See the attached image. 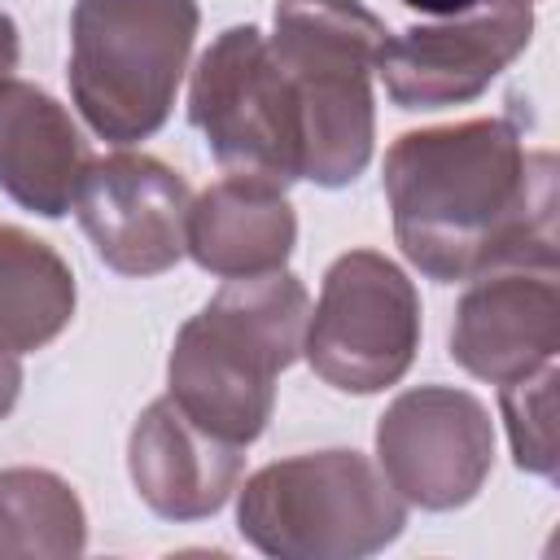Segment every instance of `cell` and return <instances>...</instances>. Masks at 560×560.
Instances as JSON below:
<instances>
[{"label": "cell", "mask_w": 560, "mask_h": 560, "mask_svg": "<svg viewBox=\"0 0 560 560\" xmlns=\"http://www.w3.org/2000/svg\"><path fill=\"white\" fill-rule=\"evenodd\" d=\"M534 35V0H486L459 18L389 31L381 79L398 109L464 105L490 88Z\"/></svg>", "instance_id": "cell-9"}, {"label": "cell", "mask_w": 560, "mask_h": 560, "mask_svg": "<svg viewBox=\"0 0 560 560\" xmlns=\"http://www.w3.org/2000/svg\"><path fill=\"white\" fill-rule=\"evenodd\" d=\"M394 236L438 284L508 267L556 271V158L512 118L407 131L385 153Z\"/></svg>", "instance_id": "cell-1"}, {"label": "cell", "mask_w": 560, "mask_h": 560, "mask_svg": "<svg viewBox=\"0 0 560 560\" xmlns=\"http://www.w3.org/2000/svg\"><path fill=\"white\" fill-rule=\"evenodd\" d=\"M398 4H407L416 13H433V18H459V13H468L486 0H398Z\"/></svg>", "instance_id": "cell-19"}, {"label": "cell", "mask_w": 560, "mask_h": 560, "mask_svg": "<svg viewBox=\"0 0 560 560\" xmlns=\"http://www.w3.org/2000/svg\"><path fill=\"white\" fill-rule=\"evenodd\" d=\"M560 350V293L556 271L508 267L477 276L451 319V359L490 381L508 385Z\"/></svg>", "instance_id": "cell-11"}, {"label": "cell", "mask_w": 560, "mask_h": 560, "mask_svg": "<svg viewBox=\"0 0 560 560\" xmlns=\"http://www.w3.org/2000/svg\"><path fill=\"white\" fill-rule=\"evenodd\" d=\"M376 459L402 503L424 512L464 508L494 464L490 411L468 389H407L376 424Z\"/></svg>", "instance_id": "cell-8"}, {"label": "cell", "mask_w": 560, "mask_h": 560, "mask_svg": "<svg viewBox=\"0 0 560 560\" xmlns=\"http://www.w3.org/2000/svg\"><path fill=\"white\" fill-rule=\"evenodd\" d=\"M13 66H18V26H13V18L0 9V79H9Z\"/></svg>", "instance_id": "cell-20"}, {"label": "cell", "mask_w": 560, "mask_h": 560, "mask_svg": "<svg viewBox=\"0 0 560 560\" xmlns=\"http://www.w3.org/2000/svg\"><path fill=\"white\" fill-rule=\"evenodd\" d=\"M88 516L70 481L48 468L0 472V556H79Z\"/></svg>", "instance_id": "cell-16"}, {"label": "cell", "mask_w": 560, "mask_h": 560, "mask_svg": "<svg viewBox=\"0 0 560 560\" xmlns=\"http://www.w3.org/2000/svg\"><path fill=\"white\" fill-rule=\"evenodd\" d=\"M389 31L363 0H276L267 39L302 105V179L354 184L372 158V74Z\"/></svg>", "instance_id": "cell-3"}, {"label": "cell", "mask_w": 560, "mask_h": 560, "mask_svg": "<svg viewBox=\"0 0 560 560\" xmlns=\"http://www.w3.org/2000/svg\"><path fill=\"white\" fill-rule=\"evenodd\" d=\"M197 0H79L70 13V96L109 144L149 140L179 92Z\"/></svg>", "instance_id": "cell-4"}, {"label": "cell", "mask_w": 560, "mask_h": 560, "mask_svg": "<svg viewBox=\"0 0 560 560\" xmlns=\"http://www.w3.org/2000/svg\"><path fill=\"white\" fill-rule=\"evenodd\" d=\"M298 219L284 188L249 175H223L197 201H188L184 254L210 276H267L293 254Z\"/></svg>", "instance_id": "cell-14"}, {"label": "cell", "mask_w": 560, "mask_h": 560, "mask_svg": "<svg viewBox=\"0 0 560 560\" xmlns=\"http://www.w3.org/2000/svg\"><path fill=\"white\" fill-rule=\"evenodd\" d=\"M188 122L228 175L289 188L302 179V105L258 26H228L197 61Z\"/></svg>", "instance_id": "cell-6"}, {"label": "cell", "mask_w": 560, "mask_h": 560, "mask_svg": "<svg viewBox=\"0 0 560 560\" xmlns=\"http://www.w3.org/2000/svg\"><path fill=\"white\" fill-rule=\"evenodd\" d=\"M188 184L149 153L92 158L79 188L74 214L92 254L118 276H162L184 258Z\"/></svg>", "instance_id": "cell-10"}, {"label": "cell", "mask_w": 560, "mask_h": 560, "mask_svg": "<svg viewBox=\"0 0 560 560\" xmlns=\"http://www.w3.org/2000/svg\"><path fill=\"white\" fill-rule=\"evenodd\" d=\"M88 162V140L44 88L0 79V188L22 210L61 219Z\"/></svg>", "instance_id": "cell-13"}, {"label": "cell", "mask_w": 560, "mask_h": 560, "mask_svg": "<svg viewBox=\"0 0 560 560\" xmlns=\"http://www.w3.org/2000/svg\"><path fill=\"white\" fill-rule=\"evenodd\" d=\"M420 346L416 284L376 249H350L324 271L302 354L341 394H376L411 368Z\"/></svg>", "instance_id": "cell-7"}, {"label": "cell", "mask_w": 560, "mask_h": 560, "mask_svg": "<svg viewBox=\"0 0 560 560\" xmlns=\"http://www.w3.org/2000/svg\"><path fill=\"white\" fill-rule=\"evenodd\" d=\"M70 315L74 276L66 258L48 241L0 223V346L13 354L39 350L61 337Z\"/></svg>", "instance_id": "cell-15"}, {"label": "cell", "mask_w": 560, "mask_h": 560, "mask_svg": "<svg viewBox=\"0 0 560 560\" xmlns=\"http://www.w3.org/2000/svg\"><path fill=\"white\" fill-rule=\"evenodd\" d=\"M18 389H22V363H18V354H13V350H4V346H0V420L13 411Z\"/></svg>", "instance_id": "cell-18"}, {"label": "cell", "mask_w": 560, "mask_h": 560, "mask_svg": "<svg viewBox=\"0 0 560 560\" xmlns=\"http://www.w3.org/2000/svg\"><path fill=\"white\" fill-rule=\"evenodd\" d=\"M127 468L136 494L162 521H201L219 512L236 490L245 468V446L206 433L166 394L140 411L127 442Z\"/></svg>", "instance_id": "cell-12"}, {"label": "cell", "mask_w": 560, "mask_h": 560, "mask_svg": "<svg viewBox=\"0 0 560 560\" xmlns=\"http://www.w3.org/2000/svg\"><path fill=\"white\" fill-rule=\"evenodd\" d=\"M407 503L359 451H311L258 468L236 499V529L280 560H359L389 547Z\"/></svg>", "instance_id": "cell-5"}, {"label": "cell", "mask_w": 560, "mask_h": 560, "mask_svg": "<svg viewBox=\"0 0 560 560\" xmlns=\"http://www.w3.org/2000/svg\"><path fill=\"white\" fill-rule=\"evenodd\" d=\"M311 298L298 276H232L179 328L166 363L175 407L206 433L249 446L276 407V376L302 354Z\"/></svg>", "instance_id": "cell-2"}, {"label": "cell", "mask_w": 560, "mask_h": 560, "mask_svg": "<svg viewBox=\"0 0 560 560\" xmlns=\"http://www.w3.org/2000/svg\"><path fill=\"white\" fill-rule=\"evenodd\" d=\"M512 459L521 472L556 477V359L499 385Z\"/></svg>", "instance_id": "cell-17"}]
</instances>
